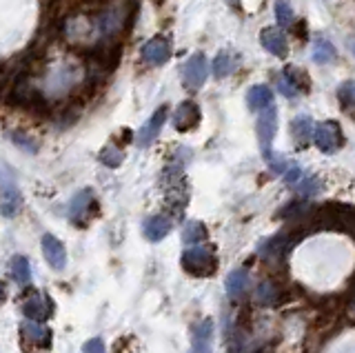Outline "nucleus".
<instances>
[{"label":"nucleus","instance_id":"obj_30","mask_svg":"<svg viewBox=\"0 0 355 353\" xmlns=\"http://www.w3.org/2000/svg\"><path fill=\"white\" fill-rule=\"evenodd\" d=\"M12 140H14L16 145H21L23 149H27L29 154H36V151H38V143H36V140L27 138L25 134H12Z\"/></svg>","mask_w":355,"mask_h":353},{"label":"nucleus","instance_id":"obj_34","mask_svg":"<svg viewBox=\"0 0 355 353\" xmlns=\"http://www.w3.org/2000/svg\"><path fill=\"white\" fill-rule=\"evenodd\" d=\"M5 298H7V289H5L3 282H0V305H3V302H5Z\"/></svg>","mask_w":355,"mask_h":353},{"label":"nucleus","instance_id":"obj_25","mask_svg":"<svg viewBox=\"0 0 355 353\" xmlns=\"http://www.w3.org/2000/svg\"><path fill=\"white\" fill-rule=\"evenodd\" d=\"M122 160H125V154H122V149L120 147H116V145H107L103 151H100V163L105 167H120L122 165Z\"/></svg>","mask_w":355,"mask_h":353},{"label":"nucleus","instance_id":"obj_9","mask_svg":"<svg viewBox=\"0 0 355 353\" xmlns=\"http://www.w3.org/2000/svg\"><path fill=\"white\" fill-rule=\"evenodd\" d=\"M96 207V198H94V191L92 189H83L80 194H76L72 205H69V218H72V223H76L78 227H85L89 223V209Z\"/></svg>","mask_w":355,"mask_h":353},{"label":"nucleus","instance_id":"obj_16","mask_svg":"<svg viewBox=\"0 0 355 353\" xmlns=\"http://www.w3.org/2000/svg\"><path fill=\"white\" fill-rule=\"evenodd\" d=\"M211 338H213V320H202L193 331L191 353H213L211 351Z\"/></svg>","mask_w":355,"mask_h":353},{"label":"nucleus","instance_id":"obj_4","mask_svg":"<svg viewBox=\"0 0 355 353\" xmlns=\"http://www.w3.org/2000/svg\"><path fill=\"white\" fill-rule=\"evenodd\" d=\"M313 140L315 145H318V149L322 151V154H335L342 143V129L340 125L335 123V120H324V123L315 125V134H313Z\"/></svg>","mask_w":355,"mask_h":353},{"label":"nucleus","instance_id":"obj_15","mask_svg":"<svg viewBox=\"0 0 355 353\" xmlns=\"http://www.w3.org/2000/svg\"><path fill=\"white\" fill-rule=\"evenodd\" d=\"M273 105V92L266 85H253L246 92V107L251 112H262V109Z\"/></svg>","mask_w":355,"mask_h":353},{"label":"nucleus","instance_id":"obj_18","mask_svg":"<svg viewBox=\"0 0 355 353\" xmlns=\"http://www.w3.org/2000/svg\"><path fill=\"white\" fill-rule=\"evenodd\" d=\"M311 56L318 65H333L335 60H338V52H335V47L331 45V40L327 38H318L313 43V49H311Z\"/></svg>","mask_w":355,"mask_h":353},{"label":"nucleus","instance_id":"obj_19","mask_svg":"<svg viewBox=\"0 0 355 353\" xmlns=\"http://www.w3.org/2000/svg\"><path fill=\"white\" fill-rule=\"evenodd\" d=\"M338 100L342 105V112L355 120V80H347L338 87Z\"/></svg>","mask_w":355,"mask_h":353},{"label":"nucleus","instance_id":"obj_35","mask_svg":"<svg viewBox=\"0 0 355 353\" xmlns=\"http://www.w3.org/2000/svg\"><path fill=\"white\" fill-rule=\"evenodd\" d=\"M349 49H351V54L355 56V38H351V40H349Z\"/></svg>","mask_w":355,"mask_h":353},{"label":"nucleus","instance_id":"obj_29","mask_svg":"<svg viewBox=\"0 0 355 353\" xmlns=\"http://www.w3.org/2000/svg\"><path fill=\"white\" fill-rule=\"evenodd\" d=\"M278 89H280V94H282L284 98H289V100H295V98L300 96L298 89H295V87L289 83V80H287V76H282V78L278 80Z\"/></svg>","mask_w":355,"mask_h":353},{"label":"nucleus","instance_id":"obj_22","mask_svg":"<svg viewBox=\"0 0 355 353\" xmlns=\"http://www.w3.org/2000/svg\"><path fill=\"white\" fill-rule=\"evenodd\" d=\"M284 76H287V80H289V83H291L295 89H298L300 94L309 92V87H311V83H309V74H307V72H302L300 67L289 65L287 69H284Z\"/></svg>","mask_w":355,"mask_h":353},{"label":"nucleus","instance_id":"obj_5","mask_svg":"<svg viewBox=\"0 0 355 353\" xmlns=\"http://www.w3.org/2000/svg\"><path fill=\"white\" fill-rule=\"evenodd\" d=\"M23 314L34 322H45L54 316V302L43 291H32L23 302Z\"/></svg>","mask_w":355,"mask_h":353},{"label":"nucleus","instance_id":"obj_8","mask_svg":"<svg viewBox=\"0 0 355 353\" xmlns=\"http://www.w3.org/2000/svg\"><path fill=\"white\" fill-rule=\"evenodd\" d=\"M202 114H200V107L193 103V100H184V103L178 105L175 114H173V127L175 131H193L195 127L200 125Z\"/></svg>","mask_w":355,"mask_h":353},{"label":"nucleus","instance_id":"obj_14","mask_svg":"<svg viewBox=\"0 0 355 353\" xmlns=\"http://www.w3.org/2000/svg\"><path fill=\"white\" fill-rule=\"evenodd\" d=\"M171 231V220L166 216H151L144 220V227H142V234L147 240L151 242H160L162 238L169 236Z\"/></svg>","mask_w":355,"mask_h":353},{"label":"nucleus","instance_id":"obj_1","mask_svg":"<svg viewBox=\"0 0 355 353\" xmlns=\"http://www.w3.org/2000/svg\"><path fill=\"white\" fill-rule=\"evenodd\" d=\"M180 265L186 274L193 278H211V276H215V271H218V258H215L211 249L193 247V249H186L182 254Z\"/></svg>","mask_w":355,"mask_h":353},{"label":"nucleus","instance_id":"obj_12","mask_svg":"<svg viewBox=\"0 0 355 353\" xmlns=\"http://www.w3.org/2000/svg\"><path fill=\"white\" fill-rule=\"evenodd\" d=\"M43 254L45 260L49 262V267L56 269V271H63L67 265V249L61 240L52 234H45L43 236Z\"/></svg>","mask_w":355,"mask_h":353},{"label":"nucleus","instance_id":"obj_13","mask_svg":"<svg viewBox=\"0 0 355 353\" xmlns=\"http://www.w3.org/2000/svg\"><path fill=\"white\" fill-rule=\"evenodd\" d=\"M313 134H315L313 118H309V116L293 118V123H291V138H293L295 147H298V149L309 147V143L313 140Z\"/></svg>","mask_w":355,"mask_h":353},{"label":"nucleus","instance_id":"obj_26","mask_svg":"<svg viewBox=\"0 0 355 353\" xmlns=\"http://www.w3.org/2000/svg\"><path fill=\"white\" fill-rule=\"evenodd\" d=\"M275 18H278V23L282 27H291L293 25V7L289 0H275Z\"/></svg>","mask_w":355,"mask_h":353},{"label":"nucleus","instance_id":"obj_2","mask_svg":"<svg viewBox=\"0 0 355 353\" xmlns=\"http://www.w3.org/2000/svg\"><path fill=\"white\" fill-rule=\"evenodd\" d=\"M255 134H258V143L262 149V156L266 160L273 154L271 145H273L275 134H278V109H275L273 105L262 109V114L258 118V125H255Z\"/></svg>","mask_w":355,"mask_h":353},{"label":"nucleus","instance_id":"obj_36","mask_svg":"<svg viewBox=\"0 0 355 353\" xmlns=\"http://www.w3.org/2000/svg\"><path fill=\"white\" fill-rule=\"evenodd\" d=\"M224 3L229 5V7H238V0H224Z\"/></svg>","mask_w":355,"mask_h":353},{"label":"nucleus","instance_id":"obj_21","mask_svg":"<svg viewBox=\"0 0 355 353\" xmlns=\"http://www.w3.org/2000/svg\"><path fill=\"white\" fill-rule=\"evenodd\" d=\"M206 238H209V231H206V227L202 223H186L184 229H182V242L184 245H200V242H204Z\"/></svg>","mask_w":355,"mask_h":353},{"label":"nucleus","instance_id":"obj_27","mask_svg":"<svg viewBox=\"0 0 355 353\" xmlns=\"http://www.w3.org/2000/svg\"><path fill=\"white\" fill-rule=\"evenodd\" d=\"M320 180L318 178H315V176H307V178H302L300 180V194L302 196H315V194H318V191H320Z\"/></svg>","mask_w":355,"mask_h":353},{"label":"nucleus","instance_id":"obj_33","mask_svg":"<svg viewBox=\"0 0 355 353\" xmlns=\"http://www.w3.org/2000/svg\"><path fill=\"white\" fill-rule=\"evenodd\" d=\"M7 89V74H5V69L0 67V94H3Z\"/></svg>","mask_w":355,"mask_h":353},{"label":"nucleus","instance_id":"obj_31","mask_svg":"<svg viewBox=\"0 0 355 353\" xmlns=\"http://www.w3.org/2000/svg\"><path fill=\"white\" fill-rule=\"evenodd\" d=\"M282 176H284V180H287V185H298L300 180H302V169H300L298 165H295V163H291L289 169L284 171Z\"/></svg>","mask_w":355,"mask_h":353},{"label":"nucleus","instance_id":"obj_11","mask_svg":"<svg viewBox=\"0 0 355 353\" xmlns=\"http://www.w3.org/2000/svg\"><path fill=\"white\" fill-rule=\"evenodd\" d=\"M260 43L271 56L287 58V54H289V40L284 36L282 29H278V27H264L260 32Z\"/></svg>","mask_w":355,"mask_h":353},{"label":"nucleus","instance_id":"obj_32","mask_svg":"<svg viewBox=\"0 0 355 353\" xmlns=\"http://www.w3.org/2000/svg\"><path fill=\"white\" fill-rule=\"evenodd\" d=\"M83 353H107L105 342L100 338H92L83 345Z\"/></svg>","mask_w":355,"mask_h":353},{"label":"nucleus","instance_id":"obj_20","mask_svg":"<svg viewBox=\"0 0 355 353\" xmlns=\"http://www.w3.org/2000/svg\"><path fill=\"white\" fill-rule=\"evenodd\" d=\"M246 285H249V274H246V269H235L226 278V291H229L231 298H240L244 294Z\"/></svg>","mask_w":355,"mask_h":353},{"label":"nucleus","instance_id":"obj_7","mask_svg":"<svg viewBox=\"0 0 355 353\" xmlns=\"http://www.w3.org/2000/svg\"><path fill=\"white\" fill-rule=\"evenodd\" d=\"M182 76H184L186 87L200 89L206 83V78H209V63H206V56L204 54H193L184 63Z\"/></svg>","mask_w":355,"mask_h":353},{"label":"nucleus","instance_id":"obj_23","mask_svg":"<svg viewBox=\"0 0 355 353\" xmlns=\"http://www.w3.org/2000/svg\"><path fill=\"white\" fill-rule=\"evenodd\" d=\"M235 67V60L229 52H220L213 58V76L215 78H226Z\"/></svg>","mask_w":355,"mask_h":353},{"label":"nucleus","instance_id":"obj_6","mask_svg":"<svg viewBox=\"0 0 355 353\" xmlns=\"http://www.w3.org/2000/svg\"><path fill=\"white\" fill-rule=\"evenodd\" d=\"M171 58V40L166 36H153L142 47V60L151 67H160Z\"/></svg>","mask_w":355,"mask_h":353},{"label":"nucleus","instance_id":"obj_24","mask_svg":"<svg viewBox=\"0 0 355 353\" xmlns=\"http://www.w3.org/2000/svg\"><path fill=\"white\" fill-rule=\"evenodd\" d=\"M12 278L21 285H27L32 280V267H29V260L25 256H16L12 262Z\"/></svg>","mask_w":355,"mask_h":353},{"label":"nucleus","instance_id":"obj_17","mask_svg":"<svg viewBox=\"0 0 355 353\" xmlns=\"http://www.w3.org/2000/svg\"><path fill=\"white\" fill-rule=\"evenodd\" d=\"M21 209V194L12 183H5L3 191H0V214L5 218H14Z\"/></svg>","mask_w":355,"mask_h":353},{"label":"nucleus","instance_id":"obj_37","mask_svg":"<svg viewBox=\"0 0 355 353\" xmlns=\"http://www.w3.org/2000/svg\"><path fill=\"white\" fill-rule=\"evenodd\" d=\"M153 3H155V5H162V3H164V0H153Z\"/></svg>","mask_w":355,"mask_h":353},{"label":"nucleus","instance_id":"obj_10","mask_svg":"<svg viewBox=\"0 0 355 353\" xmlns=\"http://www.w3.org/2000/svg\"><path fill=\"white\" fill-rule=\"evenodd\" d=\"M166 116H169V107L166 105H160L153 112V116L147 120V123L142 125L140 134H138V147H149L153 140L158 138V134H160V129L164 127L166 123Z\"/></svg>","mask_w":355,"mask_h":353},{"label":"nucleus","instance_id":"obj_28","mask_svg":"<svg viewBox=\"0 0 355 353\" xmlns=\"http://www.w3.org/2000/svg\"><path fill=\"white\" fill-rule=\"evenodd\" d=\"M275 294H278V291H275V287L271 285V280L262 282V285L258 287V300L262 302V305H271V302L275 300Z\"/></svg>","mask_w":355,"mask_h":353},{"label":"nucleus","instance_id":"obj_3","mask_svg":"<svg viewBox=\"0 0 355 353\" xmlns=\"http://www.w3.org/2000/svg\"><path fill=\"white\" fill-rule=\"evenodd\" d=\"M21 340H23V347L25 353H29V349H41V351H49L52 349V340H54V331L43 327L41 322H34L29 320L21 327Z\"/></svg>","mask_w":355,"mask_h":353}]
</instances>
